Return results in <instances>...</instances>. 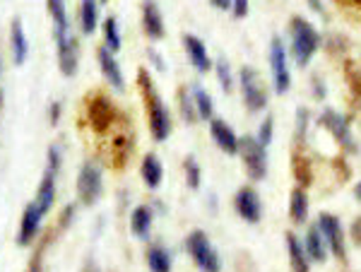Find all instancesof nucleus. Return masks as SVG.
<instances>
[{"label":"nucleus","mask_w":361,"mask_h":272,"mask_svg":"<svg viewBox=\"0 0 361 272\" xmlns=\"http://www.w3.org/2000/svg\"><path fill=\"white\" fill-rule=\"evenodd\" d=\"M61 101H54V104H51V109H49V113H51V123H58V120H61Z\"/></svg>","instance_id":"nucleus-37"},{"label":"nucleus","mask_w":361,"mask_h":272,"mask_svg":"<svg viewBox=\"0 0 361 272\" xmlns=\"http://www.w3.org/2000/svg\"><path fill=\"white\" fill-rule=\"evenodd\" d=\"M152 222H154V212L149 205H137L130 215V229L137 239H147L149 231H152Z\"/></svg>","instance_id":"nucleus-22"},{"label":"nucleus","mask_w":361,"mask_h":272,"mask_svg":"<svg viewBox=\"0 0 361 272\" xmlns=\"http://www.w3.org/2000/svg\"><path fill=\"white\" fill-rule=\"evenodd\" d=\"M104 39H106V49L109 51H121V29L116 17H106L104 20Z\"/></svg>","instance_id":"nucleus-29"},{"label":"nucleus","mask_w":361,"mask_h":272,"mask_svg":"<svg viewBox=\"0 0 361 272\" xmlns=\"http://www.w3.org/2000/svg\"><path fill=\"white\" fill-rule=\"evenodd\" d=\"M238 80H241V92H243V104H246L248 111L258 113L267 106V89L260 80V75L255 68L243 66L241 73H238Z\"/></svg>","instance_id":"nucleus-5"},{"label":"nucleus","mask_w":361,"mask_h":272,"mask_svg":"<svg viewBox=\"0 0 361 272\" xmlns=\"http://www.w3.org/2000/svg\"><path fill=\"white\" fill-rule=\"evenodd\" d=\"M183 49H185V54H188L190 66H193L197 73H200V75L209 73L212 61H209V54H207L205 44H202L200 39L193 37V34H185V37H183Z\"/></svg>","instance_id":"nucleus-15"},{"label":"nucleus","mask_w":361,"mask_h":272,"mask_svg":"<svg viewBox=\"0 0 361 272\" xmlns=\"http://www.w3.org/2000/svg\"><path fill=\"white\" fill-rule=\"evenodd\" d=\"M306 128H308V111L306 109H299L296 111V140H304Z\"/></svg>","instance_id":"nucleus-34"},{"label":"nucleus","mask_w":361,"mask_h":272,"mask_svg":"<svg viewBox=\"0 0 361 272\" xmlns=\"http://www.w3.org/2000/svg\"><path fill=\"white\" fill-rule=\"evenodd\" d=\"M29 272H42V270H39V260H37V263H32V270H29Z\"/></svg>","instance_id":"nucleus-43"},{"label":"nucleus","mask_w":361,"mask_h":272,"mask_svg":"<svg viewBox=\"0 0 361 272\" xmlns=\"http://www.w3.org/2000/svg\"><path fill=\"white\" fill-rule=\"evenodd\" d=\"M46 8H49V15L54 20V39H63L68 37L70 32V22H68V8L66 0H46Z\"/></svg>","instance_id":"nucleus-19"},{"label":"nucleus","mask_w":361,"mask_h":272,"mask_svg":"<svg viewBox=\"0 0 361 272\" xmlns=\"http://www.w3.org/2000/svg\"><path fill=\"white\" fill-rule=\"evenodd\" d=\"M234 207H236L238 217L248 224H258L260 219H263V202H260L258 190L250 186L238 188V193L234 198Z\"/></svg>","instance_id":"nucleus-8"},{"label":"nucleus","mask_w":361,"mask_h":272,"mask_svg":"<svg viewBox=\"0 0 361 272\" xmlns=\"http://www.w3.org/2000/svg\"><path fill=\"white\" fill-rule=\"evenodd\" d=\"M97 58H99V68H102L104 78L106 82L114 87L116 92H123L126 89V80H123V70H121L118 61L114 58V51H109L106 46L97 51Z\"/></svg>","instance_id":"nucleus-14"},{"label":"nucleus","mask_w":361,"mask_h":272,"mask_svg":"<svg viewBox=\"0 0 361 272\" xmlns=\"http://www.w3.org/2000/svg\"><path fill=\"white\" fill-rule=\"evenodd\" d=\"M193 99L197 109V118L202 120H212L214 118V101L202 87H193Z\"/></svg>","instance_id":"nucleus-28"},{"label":"nucleus","mask_w":361,"mask_h":272,"mask_svg":"<svg viewBox=\"0 0 361 272\" xmlns=\"http://www.w3.org/2000/svg\"><path fill=\"white\" fill-rule=\"evenodd\" d=\"M272 135H275V118L272 116H267V118L260 123V130H258V142L260 144H270L272 142Z\"/></svg>","instance_id":"nucleus-33"},{"label":"nucleus","mask_w":361,"mask_h":272,"mask_svg":"<svg viewBox=\"0 0 361 272\" xmlns=\"http://www.w3.org/2000/svg\"><path fill=\"white\" fill-rule=\"evenodd\" d=\"M147 265L152 272H171V256H169V251L164 246H149Z\"/></svg>","instance_id":"nucleus-27"},{"label":"nucleus","mask_w":361,"mask_h":272,"mask_svg":"<svg viewBox=\"0 0 361 272\" xmlns=\"http://www.w3.org/2000/svg\"><path fill=\"white\" fill-rule=\"evenodd\" d=\"M231 13H234V17H246L248 15V0H231Z\"/></svg>","instance_id":"nucleus-36"},{"label":"nucleus","mask_w":361,"mask_h":272,"mask_svg":"<svg viewBox=\"0 0 361 272\" xmlns=\"http://www.w3.org/2000/svg\"><path fill=\"white\" fill-rule=\"evenodd\" d=\"M46 169H51L54 173H58V169H61V149L58 147H49V166Z\"/></svg>","instance_id":"nucleus-35"},{"label":"nucleus","mask_w":361,"mask_h":272,"mask_svg":"<svg viewBox=\"0 0 361 272\" xmlns=\"http://www.w3.org/2000/svg\"><path fill=\"white\" fill-rule=\"evenodd\" d=\"M39 205V210L44 212H51V207H54L56 202V173L51 169L44 171V178L42 183H39V190H37V200H34Z\"/></svg>","instance_id":"nucleus-21"},{"label":"nucleus","mask_w":361,"mask_h":272,"mask_svg":"<svg viewBox=\"0 0 361 272\" xmlns=\"http://www.w3.org/2000/svg\"><path fill=\"white\" fill-rule=\"evenodd\" d=\"M308 5H311L313 10H316L318 15H325V10H323V5L318 3V0H308Z\"/></svg>","instance_id":"nucleus-41"},{"label":"nucleus","mask_w":361,"mask_h":272,"mask_svg":"<svg viewBox=\"0 0 361 272\" xmlns=\"http://www.w3.org/2000/svg\"><path fill=\"white\" fill-rule=\"evenodd\" d=\"M217 80L224 92L234 89V75H231V68H229V63H226V58H219L217 61Z\"/></svg>","instance_id":"nucleus-32"},{"label":"nucleus","mask_w":361,"mask_h":272,"mask_svg":"<svg viewBox=\"0 0 361 272\" xmlns=\"http://www.w3.org/2000/svg\"><path fill=\"white\" fill-rule=\"evenodd\" d=\"M87 116H90V125L97 132H104L109 125L114 123V104L106 99L104 94H94L90 99V109H87Z\"/></svg>","instance_id":"nucleus-12"},{"label":"nucleus","mask_w":361,"mask_h":272,"mask_svg":"<svg viewBox=\"0 0 361 272\" xmlns=\"http://www.w3.org/2000/svg\"><path fill=\"white\" fill-rule=\"evenodd\" d=\"M56 49H58V68H61V73L66 78H73L80 66V44L75 39V34L56 39Z\"/></svg>","instance_id":"nucleus-9"},{"label":"nucleus","mask_w":361,"mask_h":272,"mask_svg":"<svg viewBox=\"0 0 361 272\" xmlns=\"http://www.w3.org/2000/svg\"><path fill=\"white\" fill-rule=\"evenodd\" d=\"M209 135H212V140L217 142V147L224 154H238V135L226 120L222 118L209 120Z\"/></svg>","instance_id":"nucleus-13"},{"label":"nucleus","mask_w":361,"mask_h":272,"mask_svg":"<svg viewBox=\"0 0 361 272\" xmlns=\"http://www.w3.org/2000/svg\"><path fill=\"white\" fill-rule=\"evenodd\" d=\"M42 219H44V212L39 210L37 202H29L22 212V224H20V231H17V244L20 246H29L34 244V239L39 236L42 231Z\"/></svg>","instance_id":"nucleus-11"},{"label":"nucleus","mask_w":361,"mask_h":272,"mask_svg":"<svg viewBox=\"0 0 361 272\" xmlns=\"http://www.w3.org/2000/svg\"><path fill=\"white\" fill-rule=\"evenodd\" d=\"M183 166H185V183H188V188L197 190L202 183V169H200V164H197V159L188 157Z\"/></svg>","instance_id":"nucleus-30"},{"label":"nucleus","mask_w":361,"mask_h":272,"mask_svg":"<svg viewBox=\"0 0 361 272\" xmlns=\"http://www.w3.org/2000/svg\"><path fill=\"white\" fill-rule=\"evenodd\" d=\"M287 251H289V263H292L294 272H311V258L304 251V244L296 239L294 234H287Z\"/></svg>","instance_id":"nucleus-24"},{"label":"nucleus","mask_w":361,"mask_h":272,"mask_svg":"<svg viewBox=\"0 0 361 272\" xmlns=\"http://www.w3.org/2000/svg\"><path fill=\"white\" fill-rule=\"evenodd\" d=\"M289 215L296 224H304L308 219V195L304 188L292 190V200H289Z\"/></svg>","instance_id":"nucleus-26"},{"label":"nucleus","mask_w":361,"mask_h":272,"mask_svg":"<svg viewBox=\"0 0 361 272\" xmlns=\"http://www.w3.org/2000/svg\"><path fill=\"white\" fill-rule=\"evenodd\" d=\"M10 49H13V61L15 66H25L27 56H29V42L25 34V25H22L20 17L13 20V27H10Z\"/></svg>","instance_id":"nucleus-18"},{"label":"nucleus","mask_w":361,"mask_h":272,"mask_svg":"<svg viewBox=\"0 0 361 272\" xmlns=\"http://www.w3.org/2000/svg\"><path fill=\"white\" fill-rule=\"evenodd\" d=\"M185 248H188L190 258L195 260V265L202 272H219V270H222V260H219V253L214 251L212 241L207 239L205 231L195 229L193 234L185 239Z\"/></svg>","instance_id":"nucleus-3"},{"label":"nucleus","mask_w":361,"mask_h":272,"mask_svg":"<svg viewBox=\"0 0 361 272\" xmlns=\"http://www.w3.org/2000/svg\"><path fill=\"white\" fill-rule=\"evenodd\" d=\"M318 229L323 231L328 248L335 253L337 258H345V231H342V222L330 212H323L318 217Z\"/></svg>","instance_id":"nucleus-10"},{"label":"nucleus","mask_w":361,"mask_h":272,"mask_svg":"<svg viewBox=\"0 0 361 272\" xmlns=\"http://www.w3.org/2000/svg\"><path fill=\"white\" fill-rule=\"evenodd\" d=\"M137 85L145 97V109H147V120H149L152 137L157 142H164L166 137L171 135V116H169V109L164 106L152 78H149V73L145 70V68H140V73H137Z\"/></svg>","instance_id":"nucleus-1"},{"label":"nucleus","mask_w":361,"mask_h":272,"mask_svg":"<svg viewBox=\"0 0 361 272\" xmlns=\"http://www.w3.org/2000/svg\"><path fill=\"white\" fill-rule=\"evenodd\" d=\"M140 173H142V181L147 188H159L161 186V178H164V166L157 154L149 152L147 157L142 159V166H140Z\"/></svg>","instance_id":"nucleus-23"},{"label":"nucleus","mask_w":361,"mask_h":272,"mask_svg":"<svg viewBox=\"0 0 361 272\" xmlns=\"http://www.w3.org/2000/svg\"><path fill=\"white\" fill-rule=\"evenodd\" d=\"M0 75H3V58H0Z\"/></svg>","instance_id":"nucleus-45"},{"label":"nucleus","mask_w":361,"mask_h":272,"mask_svg":"<svg viewBox=\"0 0 361 272\" xmlns=\"http://www.w3.org/2000/svg\"><path fill=\"white\" fill-rule=\"evenodd\" d=\"M217 10H231V0H209Z\"/></svg>","instance_id":"nucleus-39"},{"label":"nucleus","mask_w":361,"mask_h":272,"mask_svg":"<svg viewBox=\"0 0 361 272\" xmlns=\"http://www.w3.org/2000/svg\"><path fill=\"white\" fill-rule=\"evenodd\" d=\"M102 3H106V0H102Z\"/></svg>","instance_id":"nucleus-47"},{"label":"nucleus","mask_w":361,"mask_h":272,"mask_svg":"<svg viewBox=\"0 0 361 272\" xmlns=\"http://www.w3.org/2000/svg\"><path fill=\"white\" fill-rule=\"evenodd\" d=\"M142 29L149 39L164 37V17L154 0H145L142 3Z\"/></svg>","instance_id":"nucleus-17"},{"label":"nucleus","mask_w":361,"mask_h":272,"mask_svg":"<svg viewBox=\"0 0 361 272\" xmlns=\"http://www.w3.org/2000/svg\"><path fill=\"white\" fill-rule=\"evenodd\" d=\"M304 251L308 253V258L316 260V263H323V260L328 258V241H325L323 231L318 229V224L306 231Z\"/></svg>","instance_id":"nucleus-20"},{"label":"nucleus","mask_w":361,"mask_h":272,"mask_svg":"<svg viewBox=\"0 0 361 272\" xmlns=\"http://www.w3.org/2000/svg\"><path fill=\"white\" fill-rule=\"evenodd\" d=\"M352 3H357V5H361V0H352Z\"/></svg>","instance_id":"nucleus-46"},{"label":"nucleus","mask_w":361,"mask_h":272,"mask_svg":"<svg viewBox=\"0 0 361 272\" xmlns=\"http://www.w3.org/2000/svg\"><path fill=\"white\" fill-rule=\"evenodd\" d=\"M265 144L258 142V137L246 135L238 140V154L243 159V166H246L248 176L253 181H263L267 176V152Z\"/></svg>","instance_id":"nucleus-4"},{"label":"nucleus","mask_w":361,"mask_h":272,"mask_svg":"<svg viewBox=\"0 0 361 272\" xmlns=\"http://www.w3.org/2000/svg\"><path fill=\"white\" fill-rule=\"evenodd\" d=\"M3 101H5V97H3V89H0V106H3Z\"/></svg>","instance_id":"nucleus-44"},{"label":"nucleus","mask_w":361,"mask_h":272,"mask_svg":"<svg viewBox=\"0 0 361 272\" xmlns=\"http://www.w3.org/2000/svg\"><path fill=\"white\" fill-rule=\"evenodd\" d=\"M320 125H325L330 132L335 135V140L347 149H354V140H352V130H349V123L342 118L340 113L335 111H325L320 116Z\"/></svg>","instance_id":"nucleus-16"},{"label":"nucleus","mask_w":361,"mask_h":272,"mask_svg":"<svg viewBox=\"0 0 361 272\" xmlns=\"http://www.w3.org/2000/svg\"><path fill=\"white\" fill-rule=\"evenodd\" d=\"M99 25V5L97 0H82L80 5V27H82V34H94V29Z\"/></svg>","instance_id":"nucleus-25"},{"label":"nucleus","mask_w":361,"mask_h":272,"mask_svg":"<svg viewBox=\"0 0 361 272\" xmlns=\"http://www.w3.org/2000/svg\"><path fill=\"white\" fill-rule=\"evenodd\" d=\"M292 56L294 63L299 68H306L311 63V58L316 56L318 46H320V34L316 32V27L311 25L304 17H292Z\"/></svg>","instance_id":"nucleus-2"},{"label":"nucleus","mask_w":361,"mask_h":272,"mask_svg":"<svg viewBox=\"0 0 361 272\" xmlns=\"http://www.w3.org/2000/svg\"><path fill=\"white\" fill-rule=\"evenodd\" d=\"M313 89H316V99H323L325 97V87L318 82V80H313Z\"/></svg>","instance_id":"nucleus-40"},{"label":"nucleus","mask_w":361,"mask_h":272,"mask_svg":"<svg viewBox=\"0 0 361 272\" xmlns=\"http://www.w3.org/2000/svg\"><path fill=\"white\" fill-rule=\"evenodd\" d=\"M180 113H183V118L188 120V123H195L197 120V109H195V99H193V92H185L180 89Z\"/></svg>","instance_id":"nucleus-31"},{"label":"nucleus","mask_w":361,"mask_h":272,"mask_svg":"<svg viewBox=\"0 0 361 272\" xmlns=\"http://www.w3.org/2000/svg\"><path fill=\"white\" fill-rule=\"evenodd\" d=\"M270 66H272V82H275L277 94H284L292 87V73H289V58L284 49L282 39H272L270 42Z\"/></svg>","instance_id":"nucleus-7"},{"label":"nucleus","mask_w":361,"mask_h":272,"mask_svg":"<svg viewBox=\"0 0 361 272\" xmlns=\"http://www.w3.org/2000/svg\"><path fill=\"white\" fill-rule=\"evenodd\" d=\"M75 210H78V207H75V205H68V207H66V215H63V222H61V227H68V222H70V219L75 217Z\"/></svg>","instance_id":"nucleus-38"},{"label":"nucleus","mask_w":361,"mask_h":272,"mask_svg":"<svg viewBox=\"0 0 361 272\" xmlns=\"http://www.w3.org/2000/svg\"><path fill=\"white\" fill-rule=\"evenodd\" d=\"M104 190V178H102V169L94 164V161H85L82 169L78 173V198L82 205L92 207L94 202L102 198Z\"/></svg>","instance_id":"nucleus-6"},{"label":"nucleus","mask_w":361,"mask_h":272,"mask_svg":"<svg viewBox=\"0 0 361 272\" xmlns=\"http://www.w3.org/2000/svg\"><path fill=\"white\" fill-rule=\"evenodd\" d=\"M354 198L361 202V183H357V188H354Z\"/></svg>","instance_id":"nucleus-42"}]
</instances>
